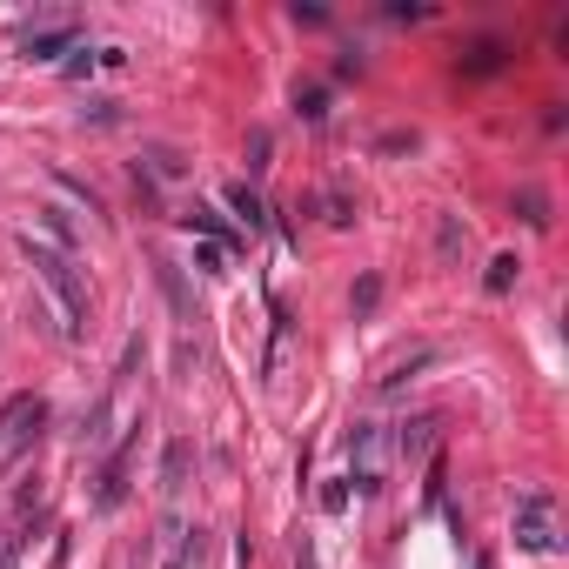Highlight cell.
<instances>
[{"label": "cell", "instance_id": "6da1fadb", "mask_svg": "<svg viewBox=\"0 0 569 569\" xmlns=\"http://www.w3.org/2000/svg\"><path fill=\"white\" fill-rule=\"evenodd\" d=\"M21 255H27V268H34V282L47 288V302L61 308V335L81 342V335H88V282H81L74 255H61V248L41 241V235H21Z\"/></svg>", "mask_w": 569, "mask_h": 569}, {"label": "cell", "instance_id": "7a4b0ae2", "mask_svg": "<svg viewBox=\"0 0 569 569\" xmlns=\"http://www.w3.org/2000/svg\"><path fill=\"white\" fill-rule=\"evenodd\" d=\"M516 549H529V556H556V549H563V529H556V503H549L543 489L516 496Z\"/></svg>", "mask_w": 569, "mask_h": 569}, {"label": "cell", "instance_id": "3957f363", "mask_svg": "<svg viewBox=\"0 0 569 569\" xmlns=\"http://www.w3.org/2000/svg\"><path fill=\"white\" fill-rule=\"evenodd\" d=\"M74 47H81V21H74V14H41V21L21 27L27 61H54V54H74Z\"/></svg>", "mask_w": 569, "mask_h": 569}, {"label": "cell", "instance_id": "277c9868", "mask_svg": "<svg viewBox=\"0 0 569 569\" xmlns=\"http://www.w3.org/2000/svg\"><path fill=\"white\" fill-rule=\"evenodd\" d=\"M41 422H47V402H41V395H14V402L0 409V442H27V436H41Z\"/></svg>", "mask_w": 569, "mask_h": 569}, {"label": "cell", "instance_id": "5b68a950", "mask_svg": "<svg viewBox=\"0 0 569 569\" xmlns=\"http://www.w3.org/2000/svg\"><path fill=\"white\" fill-rule=\"evenodd\" d=\"M436 436H442V416H416V422H402V429H395V456H402V462H422L429 449H436Z\"/></svg>", "mask_w": 569, "mask_h": 569}, {"label": "cell", "instance_id": "8992f818", "mask_svg": "<svg viewBox=\"0 0 569 569\" xmlns=\"http://www.w3.org/2000/svg\"><path fill=\"white\" fill-rule=\"evenodd\" d=\"M181 228H188V235H201V241H215V248H235V228H228L208 201H188V208H181Z\"/></svg>", "mask_w": 569, "mask_h": 569}, {"label": "cell", "instance_id": "52a82bcc", "mask_svg": "<svg viewBox=\"0 0 569 569\" xmlns=\"http://www.w3.org/2000/svg\"><path fill=\"white\" fill-rule=\"evenodd\" d=\"M154 282H161V295H168V308H175V322H195V288H188L181 262H154Z\"/></svg>", "mask_w": 569, "mask_h": 569}, {"label": "cell", "instance_id": "ba28073f", "mask_svg": "<svg viewBox=\"0 0 569 569\" xmlns=\"http://www.w3.org/2000/svg\"><path fill=\"white\" fill-rule=\"evenodd\" d=\"M121 496H128V442L108 456V469H101V489H94V509H121Z\"/></svg>", "mask_w": 569, "mask_h": 569}, {"label": "cell", "instance_id": "9c48e42d", "mask_svg": "<svg viewBox=\"0 0 569 569\" xmlns=\"http://www.w3.org/2000/svg\"><path fill=\"white\" fill-rule=\"evenodd\" d=\"M188 469H195V442H188V436H168V449H161V489L175 496L181 482H188Z\"/></svg>", "mask_w": 569, "mask_h": 569}, {"label": "cell", "instance_id": "30bf717a", "mask_svg": "<svg viewBox=\"0 0 569 569\" xmlns=\"http://www.w3.org/2000/svg\"><path fill=\"white\" fill-rule=\"evenodd\" d=\"M228 208L248 221V235H262V228H268V208H262V195H255L248 181H235V188H228Z\"/></svg>", "mask_w": 569, "mask_h": 569}, {"label": "cell", "instance_id": "8fae6325", "mask_svg": "<svg viewBox=\"0 0 569 569\" xmlns=\"http://www.w3.org/2000/svg\"><path fill=\"white\" fill-rule=\"evenodd\" d=\"M436 255L442 262H462V255H469V228H462L456 215H436Z\"/></svg>", "mask_w": 569, "mask_h": 569}, {"label": "cell", "instance_id": "7c38bea8", "mask_svg": "<svg viewBox=\"0 0 569 569\" xmlns=\"http://www.w3.org/2000/svg\"><path fill=\"white\" fill-rule=\"evenodd\" d=\"M108 422H114V395H101L88 416H81V442H88V449H101V442H108Z\"/></svg>", "mask_w": 569, "mask_h": 569}, {"label": "cell", "instance_id": "4fadbf2b", "mask_svg": "<svg viewBox=\"0 0 569 569\" xmlns=\"http://www.w3.org/2000/svg\"><path fill=\"white\" fill-rule=\"evenodd\" d=\"M516 275H523V262H516V255H496V262H489V275H482V288H489V295H509V288H516Z\"/></svg>", "mask_w": 569, "mask_h": 569}, {"label": "cell", "instance_id": "5bb4252c", "mask_svg": "<svg viewBox=\"0 0 569 569\" xmlns=\"http://www.w3.org/2000/svg\"><path fill=\"white\" fill-rule=\"evenodd\" d=\"M462 67H469V74H496V67H503V41H476Z\"/></svg>", "mask_w": 569, "mask_h": 569}, {"label": "cell", "instance_id": "9a60e30c", "mask_svg": "<svg viewBox=\"0 0 569 569\" xmlns=\"http://www.w3.org/2000/svg\"><path fill=\"white\" fill-rule=\"evenodd\" d=\"M295 114L302 121H329V88H295Z\"/></svg>", "mask_w": 569, "mask_h": 569}, {"label": "cell", "instance_id": "2e32d148", "mask_svg": "<svg viewBox=\"0 0 569 569\" xmlns=\"http://www.w3.org/2000/svg\"><path fill=\"white\" fill-rule=\"evenodd\" d=\"M516 215H523L529 228H549V201L536 195V188H523V195H516Z\"/></svg>", "mask_w": 569, "mask_h": 569}, {"label": "cell", "instance_id": "e0dca14e", "mask_svg": "<svg viewBox=\"0 0 569 569\" xmlns=\"http://www.w3.org/2000/svg\"><path fill=\"white\" fill-rule=\"evenodd\" d=\"M195 268H201V275H228V248H215V241H195Z\"/></svg>", "mask_w": 569, "mask_h": 569}, {"label": "cell", "instance_id": "ac0fdd59", "mask_svg": "<svg viewBox=\"0 0 569 569\" xmlns=\"http://www.w3.org/2000/svg\"><path fill=\"white\" fill-rule=\"evenodd\" d=\"M54 181H61V188H67V195H74V201H81L88 215H108V208H101V195H94L88 181H74V175H54Z\"/></svg>", "mask_w": 569, "mask_h": 569}, {"label": "cell", "instance_id": "d6986e66", "mask_svg": "<svg viewBox=\"0 0 569 569\" xmlns=\"http://www.w3.org/2000/svg\"><path fill=\"white\" fill-rule=\"evenodd\" d=\"M47 215V235H54V248L67 255V241H74V221H67V208H41Z\"/></svg>", "mask_w": 569, "mask_h": 569}, {"label": "cell", "instance_id": "ffe728a7", "mask_svg": "<svg viewBox=\"0 0 569 569\" xmlns=\"http://www.w3.org/2000/svg\"><path fill=\"white\" fill-rule=\"evenodd\" d=\"M349 302H355V315H369V308L382 302V282H375V275H362V282H355V295H349Z\"/></svg>", "mask_w": 569, "mask_h": 569}, {"label": "cell", "instance_id": "44dd1931", "mask_svg": "<svg viewBox=\"0 0 569 569\" xmlns=\"http://www.w3.org/2000/svg\"><path fill=\"white\" fill-rule=\"evenodd\" d=\"M268 168V128H255L248 134V175H262Z\"/></svg>", "mask_w": 569, "mask_h": 569}, {"label": "cell", "instance_id": "7402d4cb", "mask_svg": "<svg viewBox=\"0 0 569 569\" xmlns=\"http://www.w3.org/2000/svg\"><path fill=\"white\" fill-rule=\"evenodd\" d=\"M329 221H335V228H349V221H355V201L342 195V188H329Z\"/></svg>", "mask_w": 569, "mask_h": 569}, {"label": "cell", "instance_id": "603a6c76", "mask_svg": "<svg viewBox=\"0 0 569 569\" xmlns=\"http://www.w3.org/2000/svg\"><path fill=\"white\" fill-rule=\"evenodd\" d=\"M322 509H329V516H342V509H349V476H342V482H329V489H322Z\"/></svg>", "mask_w": 569, "mask_h": 569}, {"label": "cell", "instance_id": "cb8c5ba5", "mask_svg": "<svg viewBox=\"0 0 569 569\" xmlns=\"http://www.w3.org/2000/svg\"><path fill=\"white\" fill-rule=\"evenodd\" d=\"M81 114H88V121H101V128H114V121H121V101H88Z\"/></svg>", "mask_w": 569, "mask_h": 569}, {"label": "cell", "instance_id": "d4e9b609", "mask_svg": "<svg viewBox=\"0 0 569 569\" xmlns=\"http://www.w3.org/2000/svg\"><path fill=\"white\" fill-rule=\"evenodd\" d=\"M409 148H416V134H409V128H389V134H382V154H409Z\"/></svg>", "mask_w": 569, "mask_h": 569}, {"label": "cell", "instance_id": "484cf974", "mask_svg": "<svg viewBox=\"0 0 569 569\" xmlns=\"http://www.w3.org/2000/svg\"><path fill=\"white\" fill-rule=\"evenodd\" d=\"M295 569H315V543L308 536H295Z\"/></svg>", "mask_w": 569, "mask_h": 569}]
</instances>
